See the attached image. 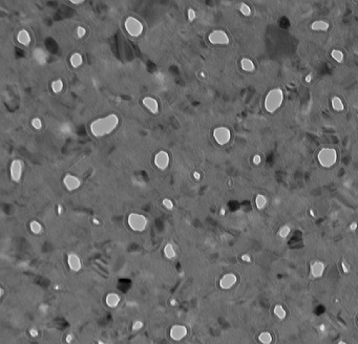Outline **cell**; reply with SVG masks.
Masks as SVG:
<instances>
[{
	"label": "cell",
	"mask_w": 358,
	"mask_h": 344,
	"mask_svg": "<svg viewBox=\"0 0 358 344\" xmlns=\"http://www.w3.org/2000/svg\"><path fill=\"white\" fill-rule=\"evenodd\" d=\"M120 296L116 293H109L107 296H106V304L109 307H116L118 306V304L120 303Z\"/></svg>",
	"instance_id": "obj_17"
},
{
	"label": "cell",
	"mask_w": 358,
	"mask_h": 344,
	"mask_svg": "<svg viewBox=\"0 0 358 344\" xmlns=\"http://www.w3.org/2000/svg\"><path fill=\"white\" fill-rule=\"evenodd\" d=\"M69 62H71L73 67H79L82 64V62H83V59H82V56L79 53H75V54L71 55Z\"/></svg>",
	"instance_id": "obj_22"
},
{
	"label": "cell",
	"mask_w": 358,
	"mask_h": 344,
	"mask_svg": "<svg viewBox=\"0 0 358 344\" xmlns=\"http://www.w3.org/2000/svg\"><path fill=\"white\" fill-rule=\"evenodd\" d=\"M170 304H171L172 306H174V305L178 304V301L175 299H171V301H170Z\"/></svg>",
	"instance_id": "obj_46"
},
{
	"label": "cell",
	"mask_w": 358,
	"mask_h": 344,
	"mask_svg": "<svg viewBox=\"0 0 358 344\" xmlns=\"http://www.w3.org/2000/svg\"><path fill=\"white\" fill-rule=\"evenodd\" d=\"M208 39L211 44L214 45H226L230 41L227 33L222 30H215L213 32H211L209 34Z\"/></svg>",
	"instance_id": "obj_7"
},
{
	"label": "cell",
	"mask_w": 358,
	"mask_h": 344,
	"mask_svg": "<svg viewBox=\"0 0 358 344\" xmlns=\"http://www.w3.org/2000/svg\"><path fill=\"white\" fill-rule=\"evenodd\" d=\"M187 336V328L186 326L181 324L173 325L170 329V337L174 341H181Z\"/></svg>",
	"instance_id": "obj_9"
},
{
	"label": "cell",
	"mask_w": 358,
	"mask_h": 344,
	"mask_svg": "<svg viewBox=\"0 0 358 344\" xmlns=\"http://www.w3.org/2000/svg\"><path fill=\"white\" fill-rule=\"evenodd\" d=\"M52 89L54 92H56V94L61 92L62 89H63V82H62L61 80H56V81H54L52 83Z\"/></svg>",
	"instance_id": "obj_29"
},
{
	"label": "cell",
	"mask_w": 358,
	"mask_h": 344,
	"mask_svg": "<svg viewBox=\"0 0 358 344\" xmlns=\"http://www.w3.org/2000/svg\"><path fill=\"white\" fill-rule=\"evenodd\" d=\"M330 28V24L324 20H316L311 24V30L315 32H327Z\"/></svg>",
	"instance_id": "obj_16"
},
{
	"label": "cell",
	"mask_w": 358,
	"mask_h": 344,
	"mask_svg": "<svg viewBox=\"0 0 358 344\" xmlns=\"http://www.w3.org/2000/svg\"><path fill=\"white\" fill-rule=\"evenodd\" d=\"M274 314L277 316V318H280V319H285V318H286V315H287V313H286V311H285V308L282 306V305L278 304V305H275Z\"/></svg>",
	"instance_id": "obj_28"
},
{
	"label": "cell",
	"mask_w": 358,
	"mask_h": 344,
	"mask_svg": "<svg viewBox=\"0 0 358 344\" xmlns=\"http://www.w3.org/2000/svg\"><path fill=\"white\" fill-rule=\"evenodd\" d=\"M213 138L218 145H226V144H228L231 140L230 129L227 127H224V126L215 128L213 130Z\"/></svg>",
	"instance_id": "obj_6"
},
{
	"label": "cell",
	"mask_w": 358,
	"mask_h": 344,
	"mask_svg": "<svg viewBox=\"0 0 358 344\" xmlns=\"http://www.w3.org/2000/svg\"><path fill=\"white\" fill-rule=\"evenodd\" d=\"M356 229H357V222H352L350 225V230L351 231H355Z\"/></svg>",
	"instance_id": "obj_41"
},
{
	"label": "cell",
	"mask_w": 358,
	"mask_h": 344,
	"mask_svg": "<svg viewBox=\"0 0 358 344\" xmlns=\"http://www.w3.org/2000/svg\"><path fill=\"white\" fill-rule=\"evenodd\" d=\"M142 103L144 104V106L151 113H158L159 111V104L155 99L151 98V97H145L142 100Z\"/></svg>",
	"instance_id": "obj_15"
},
{
	"label": "cell",
	"mask_w": 358,
	"mask_h": 344,
	"mask_svg": "<svg viewBox=\"0 0 358 344\" xmlns=\"http://www.w3.org/2000/svg\"><path fill=\"white\" fill-rule=\"evenodd\" d=\"M34 57H35V59L38 60L39 63H41V64L44 63V62L46 61V54H45L42 49H36L34 53Z\"/></svg>",
	"instance_id": "obj_25"
},
{
	"label": "cell",
	"mask_w": 358,
	"mask_h": 344,
	"mask_svg": "<svg viewBox=\"0 0 358 344\" xmlns=\"http://www.w3.org/2000/svg\"><path fill=\"white\" fill-rule=\"evenodd\" d=\"M30 228H31V231L33 232L34 234H40L42 232V226L40 222H38L37 220H34L31 222L30 225Z\"/></svg>",
	"instance_id": "obj_27"
},
{
	"label": "cell",
	"mask_w": 358,
	"mask_h": 344,
	"mask_svg": "<svg viewBox=\"0 0 358 344\" xmlns=\"http://www.w3.org/2000/svg\"><path fill=\"white\" fill-rule=\"evenodd\" d=\"M290 232H291V228H290L289 226H287V225H285V226H282V228L278 230V236L282 237V238H287L288 235L290 234Z\"/></svg>",
	"instance_id": "obj_30"
},
{
	"label": "cell",
	"mask_w": 358,
	"mask_h": 344,
	"mask_svg": "<svg viewBox=\"0 0 358 344\" xmlns=\"http://www.w3.org/2000/svg\"><path fill=\"white\" fill-rule=\"evenodd\" d=\"M67 264H68L69 269L71 271H74V272H78L82 268L81 260H80L79 256L75 253L68 254V256H67Z\"/></svg>",
	"instance_id": "obj_13"
},
{
	"label": "cell",
	"mask_w": 358,
	"mask_h": 344,
	"mask_svg": "<svg viewBox=\"0 0 358 344\" xmlns=\"http://www.w3.org/2000/svg\"><path fill=\"white\" fill-rule=\"evenodd\" d=\"M285 96H284V91L282 88H272L270 89L267 92L265 97V100H264V107H265V110L268 111L270 113H273L275 111H277L278 109L282 107V103H284Z\"/></svg>",
	"instance_id": "obj_2"
},
{
	"label": "cell",
	"mask_w": 358,
	"mask_h": 344,
	"mask_svg": "<svg viewBox=\"0 0 358 344\" xmlns=\"http://www.w3.org/2000/svg\"><path fill=\"white\" fill-rule=\"evenodd\" d=\"M319 328H320L321 332H324V330H326V326H324V324H321L320 326H319Z\"/></svg>",
	"instance_id": "obj_47"
},
{
	"label": "cell",
	"mask_w": 358,
	"mask_h": 344,
	"mask_svg": "<svg viewBox=\"0 0 358 344\" xmlns=\"http://www.w3.org/2000/svg\"><path fill=\"white\" fill-rule=\"evenodd\" d=\"M252 161H253V164L257 166V165H260V163H262V156H260V154H255L254 156H253Z\"/></svg>",
	"instance_id": "obj_36"
},
{
	"label": "cell",
	"mask_w": 358,
	"mask_h": 344,
	"mask_svg": "<svg viewBox=\"0 0 358 344\" xmlns=\"http://www.w3.org/2000/svg\"><path fill=\"white\" fill-rule=\"evenodd\" d=\"M17 40L21 45L27 46V45H30V43H31V36H30V34L26 32V31L22 30V31H20V32L18 33Z\"/></svg>",
	"instance_id": "obj_18"
},
{
	"label": "cell",
	"mask_w": 358,
	"mask_h": 344,
	"mask_svg": "<svg viewBox=\"0 0 358 344\" xmlns=\"http://www.w3.org/2000/svg\"><path fill=\"white\" fill-rule=\"evenodd\" d=\"M341 267H342V270H343V272H344V273H349V269L347 268L346 263H344V262H341Z\"/></svg>",
	"instance_id": "obj_43"
},
{
	"label": "cell",
	"mask_w": 358,
	"mask_h": 344,
	"mask_svg": "<svg viewBox=\"0 0 358 344\" xmlns=\"http://www.w3.org/2000/svg\"><path fill=\"white\" fill-rule=\"evenodd\" d=\"M3 294H4V290H3V288H1L0 289V295L3 296Z\"/></svg>",
	"instance_id": "obj_50"
},
{
	"label": "cell",
	"mask_w": 358,
	"mask_h": 344,
	"mask_svg": "<svg viewBox=\"0 0 358 344\" xmlns=\"http://www.w3.org/2000/svg\"><path fill=\"white\" fill-rule=\"evenodd\" d=\"M155 165L160 170H165L169 165V155L166 151H160L155 156Z\"/></svg>",
	"instance_id": "obj_10"
},
{
	"label": "cell",
	"mask_w": 358,
	"mask_h": 344,
	"mask_svg": "<svg viewBox=\"0 0 358 344\" xmlns=\"http://www.w3.org/2000/svg\"><path fill=\"white\" fill-rule=\"evenodd\" d=\"M71 2L74 3V4H81V3H83V1L82 0H71Z\"/></svg>",
	"instance_id": "obj_44"
},
{
	"label": "cell",
	"mask_w": 358,
	"mask_h": 344,
	"mask_svg": "<svg viewBox=\"0 0 358 344\" xmlns=\"http://www.w3.org/2000/svg\"><path fill=\"white\" fill-rule=\"evenodd\" d=\"M258 340H260L262 344H270L272 342V336H271L270 333L264 332L258 336Z\"/></svg>",
	"instance_id": "obj_26"
},
{
	"label": "cell",
	"mask_w": 358,
	"mask_h": 344,
	"mask_svg": "<svg viewBox=\"0 0 358 344\" xmlns=\"http://www.w3.org/2000/svg\"><path fill=\"white\" fill-rule=\"evenodd\" d=\"M22 171H23V165L22 162L20 160H15L13 161L12 164H11L10 172H11V177L14 182H19L21 176H22Z\"/></svg>",
	"instance_id": "obj_8"
},
{
	"label": "cell",
	"mask_w": 358,
	"mask_h": 344,
	"mask_svg": "<svg viewBox=\"0 0 358 344\" xmlns=\"http://www.w3.org/2000/svg\"><path fill=\"white\" fill-rule=\"evenodd\" d=\"M58 213H59V214L62 213V207L61 206H58Z\"/></svg>",
	"instance_id": "obj_49"
},
{
	"label": "cell",
	"mask_w": 358,
	"mask_h": 344,
	"mask_svg": "<svg viewBox=\"0 0 358 344\" xmlns=\"http://www.w3.org/2000/svg\"><path fill=\"white\" fill-rule=\"evenodd\" d=\"M337 151L334 148L331 147H324L320 149V151L317 154V160L320 166L324 168H331L337 162Z\"/></svg>",
	"instance_id": "obj_3"
},
{
	"label": "cell",
	"mask_w": 358,
	"mask_h": 344,
	"mask_svg": "<svg viewBox=\"0 0 358 344\" xmlns=\"http://www.w3.org/2000/svg\"><path fill=\"white\" fill-rule=\"evenodd\" d=\"M125 30L130 36L138 37L143 33V24L135 17H128L125 21Z\"/></svg>",
	"instance_id": "obj_5"
},
{
	"label": "cell",
	"mask_w": 358,
	"mask_h": 344,
	"mask_svg": "<svg viewBox=\"0 0 358 344\" xmlns=\"http://www.w3.org/2000/svg\"><path fill=\"white\" fill-rule=\"evenodd\" d=\"M331 57L332 59H334V61H336L337 63H341L344 59V55L339 49H333L331 52Z\"/></svg>",
	"instance_id": "obj_24"
},
{
	"label": "cell",
	"mask_w": 358,
	"mask_h": 344,
	"mask_svg": "<svg viewBox=\"0 0 358 344\" xmlns=\"http://www.w3.org/2000/svg\"><path fill=\"white\" fill-rule=\"evenodd\" d=\"M63 184H64V186L66 187L67 190H69V191H74V190L78 189V188L80 187L81 181L79 180L77 176H75V175L66 174L63 178Z\"/></svg>",
	"instance_id": "obj_11"
},
{
	"label": "cell",
	"mask_w": 358,
	"mask_h": 344,
	"mask_svg": "<svg viewBox=\"0 0 358 344\" xmlns=\"http://www.w3.org/2000/svg\"><path fill=\"white\" fill-rule=\"evenodd\" d=\"M32 125H33V127H34L35 129H40V128L42 127L41 120H40V119H38V118H35L34 120L32 121Z\"/></svg>",
	"instance_id": "obj_33"
},
{
	"label": "cell",
	"mask_w": 358,
	"mask_h": 344,
	"mask_svg": "<svg viewBox=\"0 0 358 344\" xmlns=\"http://www.w3.org/2000/svg\"><path fill=\"white\" fill-rule=\"evenodd\" d=\"M73 341H74V335L68 334L66 336V342H67V343H71Z\"/></svg>",
	"instance_id": "obj_39"
},
{
	"label": "cell",
	"mask_w": 358,
	"mask_h": 344,
	"mask_svg": "<svg viewBox=\"0 0 358 344\" xmlns=\"http://www.w3.org/2000/svg\"><path fill=\"white\" fill-rule=\"evenodd\" d=\"M310 214H311V216L315 217V213H314V211H313V210H310Z\"/></svg>",
	"instance_id": "obj_51"
},
{
	"label": "cell",
	"mask_w": 358,
	"mask_h": 344,
	"mask_svg": "<svg viewBox=\"0 0 358 344\" xmlns=\"http://www.w3.org/2000/svg\"><path fill=\"white\" fill-rule=\"evenodd\" d=\"M240 12L243 14L244 16H250L251 15V8L247 3L242 2L240 5Z\"/></svg>",
	"instance_id": "obj_31"
},
{
	"label": "cell",
	"mask_w": 358,
	"mask_h": 344,
	"mask_svg": "<svg viewBox=\"0 0 358 344\" xmlns=\"http://www.w3.org/2000/svg\"><path fill=\"white\" fill-rule=\"evenodd\" d=\"M163 206H164L165 208H166V209H168V210L173 209V203H172L171 200H170V199H168V198H165L164 200H163Z\"/></svg>",
	"instance_id": "obj_34"
},
{
	"label": "cell",
	"mask_w": 358,
	"mask_h": 344,
	"mask_svg": "<svg viewBox=\"0 0 358 344\" xmlns=\"http://www.w3.org/2000/svg\"><path fill=\"white\" fill-rule=\"evenodd\" d=\"M77 34H78V37H80V38L84 37V35H85V28L82 26H79L78 28H77Z\"/></svg>",
	"instance_id": "obj_37"
},
{
	"label": "cell",
	"mask_w": 358,
	"mask_h": 344,
	"mask_svg": "<svg viewBox=\"0 0 358 344\" xmlns=\"http://www.w3.org/2000/svg\"><path fill=\"white\" fill-rule=\"evenodd\" d=\"M98 344H105V343H104V341H102V340H99Z\"/></svg>",
	"instance_id": "obj_53"
},
{
	"label": "cell",
	"mask_w": 358,
	"mask_h": 344,
	"mask_svg": "<svg viewBox=\"0 0 358 344\" xmlns=\"http://www.w3.org/2000/svg\"><path fill=\"white\" fill-rule=\"evenodd\" d=\"M187 14H188V19H189V21H193V20L195 19V17H196L195 12H194V11L192 10V9H189L188 12H187Z\"/></svg>",
	"instance_id": "obj_35"
},
{
	"label": "cell",
	"mask_w": 358,
	"mask_h": 344,
	"mask_svg": "<svg viewBox=\"0 0 358 344\" xmlns=\"http://www.w3.org/2000/svg\"><path fill=\"white\" fill-rule=\"evenodd\" d=\"M338 344H347V343H346V342H343V341H340Z\"/></svg>",
	"instance_id": "obj_54"
},
{
	"label": "cell",
	"mask_w": 358,
	"mask_h": 344,
	"mask_svg": "<svg viewBox=\"0 0 358 344\" xmlns=\"http://www.w3.org/2000/svg\"><path fill=\"white\" fill-rule=\"evenodd\" d=\"M38 334H39V333H38V330L36 328H31L30 329V335L32 337H34V338H35V337H37Z\"/></svg>",
	"instance_id": "obj_38"
},
{
	"label": "cell",
	"mask_w": 358,
	"mask_h": 344,
	"mask_svg": "<svg viewBox=\"0 0 358 344\" xmlns=\"http://www.w3.org/2000/svg\"><path fill=\"white\" fill-rule=\"evenodd\" d=\"M93 224H96V225H99V224H100V221H99L97 218H93Z\"/></svg>",
	"instance_id": "obj_48"
},
{
	"label": "cell",
	"mask_w": 358,
	"mask_h": 344,
	"mask_svg": "<svg viewBox=\"0 0 358 344\" xmlns=\"http://www.w3.org/2000/svg\"><path fill=\"white\" fill-rule=\"evenodd\" d=\"M331 105L332 108L335 111H343L344 110V104H343L342 100H341L340 97L338 96H334L331 98Z\"/></svg>",
	"instance_id": "obj_19"
},
{
	"label": "cell",
	"mask_w": 358,
	"mask_h": 344,
	"mask_svg": "<svg viewBox=\"0 0 358 344\" xmlns=\"http://www.w3.org/2000/svg\"><path fill=\"white\" fill-rule=\"evenodd\" d=\"M255 205L258 210H262L267 206V198L262 194H257L255 197Z\"/></svg>",
	"instance_id": "obj_23"
},
{
	"label": "cell",
	"mask_w": 358,
	"mask_h": 344,
	"mask_svg": "<svg viewBox=\"0 0 358 344\" xmlns=\"http://www.w3.org/2000/svg\"><path fill=\"white\" fill-rule=\"evenodd\" d=\"M224 214H225V209H221V215H224Z\"/></svg>",
	"instance_id": "obj_52"
},
{
	"label": "cell",
	"mask_w": 358,
	"mask_h": 344,
	"mask_svg": "<svg viewBox=\"0 0 358 344\" xmlns=\"http://www.w3.org/2000/svg\"><path fill=\"white\" fill-rule=\"evenodd\" d=\"M143 322L141 321V320H137V321H135L133 322V332H138V330H140L141 328H142L143 327Z\"/></svg>",
	"instance_id": "obj_32"
},
{
	"label": "cell",
	"mask_w": 358,
	"mask_h": 344,
	"mask_svg": "<svg viewBox=\"0 0 358 344\" xmlns=\"http://www.w3.org/2000/svg\"><path fill=\"white\" fill-rule=\"evenodd\" d=\"M324 269H326V266H324V263L322 261L320 260L313 261L311 264V275L314 278H320L321 276L324 275Z\"/></svg>",
	"instance_id": "obj_14"
},
{
	"label": "cell",
	"mask_w": 358,
	"mask_h": 344,
	"mask_svg": "<svg viewBox=\"0 0 358 344\" xmlns=\"http://www.w3.org/2000/svg\"><path fill=\"white\" fill-rule=\"evenodd\" d=\"M240 67H242L243 70L247 71V72H251V71H254L255 64L251 59L243 58V59L240 60Z\"/></svg>",
	"instance_id": "obj_20"
},
{
	"label": "cell",
	"mask_w": 358,
	"mask_h": 344,
	"mask_svg": "<svg viewBox=\"0 0 358 344\" xmlns=\"http://www.w3.org/2000/svg\"><path fill=\"white\" fill-rule=\"evenodd\" d=\"M193 177L194 178H195V180H200V178H201V174H200L199 172H194L193 173Z\"/></svg>",
	"instance_id": "obj_45"
},
{
	"label": "cell",
	"mask_w": 358,
	"mask_h": 344,
	"mask_svg": "<svg viewBox=\"0 0 358 344\" xmlns=\"http://www.w3.org/2000/svg\"><path fill=\"white\" fill-rule=\"evenodd\" d=\"M237 281V277L233 273H227L221 278L220 280V286L224 290H229L235 284Z\"/></svg>",
	"instance_id": "obj_12"
},
{
	"label": "cell",
	"mask_w": 358,
	"mask_h": 344,
	"mask_svg": "<svg viewBox=\"0 0 358 344\" xmlns=\"http://www.w3.org/2000/svg\"><path fill=\"white\" fill-rule=\"evenodd\" d=\"M242 260H244V261H247V262H249V261L251 260V258H250V256L248 255V254H244V255L242 256Z\"/></svg>",
	"instance_id": "obj_40"
},
{
	"label": "cell",
	"mask_w": 358,
	"mask_h": 344,
	"mask_svg": "<svg viewBox=\"0 0 358 344\" xmlns=\"http://www.w3.org/2000/svg\"><path fill=\"white\" fill-rule=\"evenodd\" d=\"M128 226L130 227L131 230L135 232H142L144 231L146 227H147V218L139 213H131L128 216Z\"/></svg>",
	"instance_id": "obj_4"
},
{
	"label": "cell",
	"mask_w": 358,
	"mask_h": 344,
	"mask_svg": "<svg viewBox=\"0 0 358 344\" xmlns=\"http://www.w3.org/2000/svg\"><path fill=\"white\" fill-rule=\"evenodd\" d=\"M312 79H313V76H312L311 74L308 75V76L306 77V82H307V83H311V82H312Z\"/></svg>",
	"instance_id": "obj_42"
},
{
	"label": "cell",
	"mask_w": 358,
	"mask_h": 344,
	"mask_svg": "<svg viewBox=\"0 0 358 344\" xmlns=\"http://www.w3.org/2000/svg\"><path fill=\"white\" fill-rule=\"evenodd\" d=\"M119 125V118L115 113H111L103 118L97 119L91 124V131L93 136L101 138L111 134Z\"/></svg>",
	"instance_id": "obj_1"
},
{
	"label": "cell",
	"mask_w": 358,
	"mask_h": 344,
	"mask_svg": "<svg viewBox=\"0 0 358 344\" xmlns=\"http://www.w3.org/2000/svg\"><path fill=\"white\" fill-rule=\"evenodd\" d=\"M164 255L166 258L168 259H173L175 256H177V253H175V250H174L173 246H172L171 243H167L166 246L164 248Z\"/></svg>",
	"instance_id": "obj_21"
}]
</instances>
